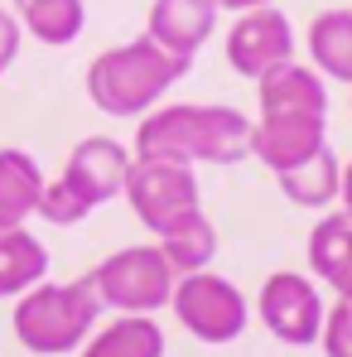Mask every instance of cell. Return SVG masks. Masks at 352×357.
Masks as SVG:
<instances>
[{
	"mask_svg": "<svg viewBox=\"0 0 352 357\" xmlns=\"http://www.w3.org/2000/svg\"><path fill=\"white\" fill-rule=\"evenodd\" d=\"M125 203L135 208V218L145 222V232L160 241L178 232L183 222L203 218V188L193 165H174V160H140L130 165L125 178Z\"/></svg>",
	"mask_w": 352,
	"mask_h": 357,
	"instance_id": "7",
	"label": "cell"
},
{
	"mask_svg": "<svg viewBox=\"0 0 352 357\" xmlns=\"http://www.w3.org/2000/svg\"><path fill=\"white\" fill-rule=\"evenodd\" d=\"M20 29L49 49H68L87 29V5L82 0H24L20 5Z\"/></svg>",
	"mask_w": 352,
	"mask_h": 357,
	"instance_id": "19",
	"label": "cell"
},
{
	"mask_svg": "<svg viewBox=\"0 0 352 357\" xmlns=\"http://www.w3.org/2000/svg\"><path fill=\"white\" fill-rule=\"evenodd\" d=\"M160 251H164V261L174 266V275H193V271H213V256H217V227H213V218L203 213V218H193V222H183L178 232L155 241Z\"/></svg>",
	"mask_w": 352,
	"mask_h": 357,
	"instance_id": "20",
	"label": "cell"
},
{
	"mask_svg": "<svg viewBox=\"0 0 352 357\" xmlns=\"http://www.w3.org/2000/svg\"><path fill=\"white\" fill-rule=\"evenodd\" d=\"M140 160H174V165H236L251 160V116L222 102H160L135 126Z\"/></svg>",
	"mask_w": 352,
	"mask_h": 357,
	"instance_id": "1",
	"label": "cell"
},
{
	"mask_svg": "<svg viewBox=\"0 0 352 357\" xmlns=\"http://www.w3.org/2000/svg\"><path fill=\"white\" fill-rule=\"evenodd\" d=\"M309 68L323 82H348L352 87V10H319L304 34Z\"/></svg>",
	"mask_w": 352,
	"mask_h": 357,
	"instance_id": "15",
	"label": "cell"
},
{
	"mask_svg": "<svg viewBox=\"0 0 352 357\" xmlns=\"http://www.w3.org/2000/svg\"><path fill=\"white\" fill-rule=\"evenodd\" d=\"M77 357H164V328L155 314H116L77 348Z\"/></svg>",
	"mask_w": 352,
	"mask_h": 357,
	"instance_id": "16",
	"label": "cell"
},
{
	"mask_svg": "<svg viewBox=\"0 0 352 357\" xmlns=\"http://www.w3.org/2000/svg\"><path fill=\"white\" fill-rule=\"evenodd\" d=\"M15 5H24V0H15Z\"/></svg>",
	"mask_w": 352,
	"mask_h": 357,
	"instance_id": "25",
	"label": "cell"
},
{
	"mask_svg": "<svg viewBox=\"0 0 352 357\" xmlns=\"http://www.w3.org/2000/svg\"><path fill=\"white\" fill-rule=\"evenodd\" d=\"M222 54H227V68L236 77H251L261 82L270 68L294 59V24L280 5H261V10H246L236 15L227 39H222Z\"/></svg>",
	"mask_w": 352,
	"mask_h": 357,
	"instance_id": "9",
	"label": "cell"
},
{
	"mask_svg": "<svg viewBox=\"0 0 352 357\" xmlns=\"http://www.w3.org/2000/svg\"><path fill=\"white\" fill-rule=\"evenodd\" d=\"M338 178H343V160L323 145V150L309 155L304 165L275 174V183H280V193L290 198L294 208H304V213H328V208H338Z\"/></svg>",
	"mask_w": 352,
	"mask_h": 357,
	"instance_id": "17",
	"label": "cell"
},
{
	"mask_svg": "<svg viewBox=\"0 0 352 357\" xmlns=\"http://www.w3.org/2000/svg\"><path fill=\"white\" fill-rule=\"evenodd\" d=\"M193 59H178V54H164L155 39H130V44H116V49H102L92 68H87V102L102 112V116L116 121H140L150 116L164 92L188 77Z\"/></svg>",
	"mask_w": 352,
	"mask_h": 357,
	"instance_id": "2",
	"label": "cell"
},
{
	"mask_svg": "<svg viewBox=\"0 0 352 357\" xmlns=\"http://www.w3.org/2000/svg\"><path fill=\"white\" fill-rule=\"evenodd\" d=\"M338 208L352 218V160H343V178H338Z\"/></svg>",
	"mask_w": 352,
	"mask_h": 357,
	"instance_id": "23",
	"label": "cell"
},
{
	"mask_svg": "<svg viewBox=\"0 0 352 357\" xmlns=\"http://www.w3.org/2000/svg\"><path fill=\"white\" fill-rule=\"evenodd\" d=\"M169 314L178 319V328L188 338H198L203 348H227L246 333L251 324V304L227 275L217 271H193L178 275L174 295H169Z\"/></svg>",
	"mask_w": 352,
	"mask_h": 357,
	"instance_id": "6",
	"label": "cell"
},
{
	"mask_svg": "<svg viewBox=\"0 0 352 357\" xmlns=\"http://www.w3.org/2000/svg\"><path fill=\"white\" fill-rule=\"evenodd\" d=\"M135 165V150H125L112 135H87L68 150L59 178L44 183L39 198V218L49 227H77L82 218H92L102 203L125 198V178Z\"/></svg>",
	"mask_w": 352,
	"mask_h": 357,
	"instance_id": "3",
	"label": "cell"
},
{
	"mask_svg": "<svg viewBox=\"0 0 352 357\" xmlns=\"http://www.w3.org/2000/svg\"><path fill=\"white\" fill-rule=\"evenodd\" d=\"M261 5H275V0H217V10H232V15H246V10H261Z\"/></svg>",
	"mask_w": 352,
	"mask_h": 357,
	"instance_id": "24",
	"label": "cell"
},
{
	"mask_svg": "<svg viewBox=\"0 0 352 357\" xmlns=\"http://www.w3.org/2000/svg\"><path fill=\"white\" fill-rule=\"evenodd\" d=\"M261 116H328V82L309 63H280L256 82Z\"/></svg>",
	"mask_w": 352,
	"mask_h": 357,
	"instance_id": "13",
	"label": "cell"
},
{
	"mask_svg": "<svg viewBox=\"0 0 352 357\" xmlns=\"http://www.w3.org/2000/svg\"><path fill=\"white\" fill-rule=\"evenodd\" d=\"M217 0H155L145 15V39H155L164 54L198 59V49L217 34Z\"/></svg>",
	"mask_w": 352,
	"mask_h": 357,
	"instance_id": "11",
	"label": "cell"
},
{
	"mask_svg": "<svg viewBox=\"0 0 352 357\" xmlns=\"http://www.w3.org/2000/svg\"><path fill=\"white\" fill-rule=\"evenodd\" d=\"M304 261H309V275L328 295H352V218L343 208L319 213V222L309 227V241H304Z\"/></svg>",
	"mask_w": 352,
	"mask_h": 357,
	"instance_id": "12",
	"label": "cell"
},
{
	"mask_svg": "<svg viewBox=\"0 0 352 357\" xmlns=\"http://www.w3.org/2000/svg\"><path fill=\"white\" fill-rule=\"evenodd\" d=\"M44 183L49 178L29 150L0 145V227H29V218H39Z\"/></svg>",
	"mask_w": 352,
	"mask_h": 357,
	"instance_id": "14",
	"label": "cell"
},
{
	"mask_svg": "<svg viewBox=\"0 0 352 357\" xmlns=\"http://www.w3.org/2000/svg\"><path fill=\"white\" fill-rule=\"evenodd\" d=\"M319 348H323V357H352V295H343V299L328 304Z\"/></svg>",
	"mask_w": 352,
	"mask_h": 357,
	"instance_id": "21",
	"label": "cell"
},
{
	"mask_svg": "<svg viewBox=\"0 0 352 357\" xmlns=\"http://www.w3.org/2000/svg\"><path fill=\"white\" fill-rule=\"evenodd\" d=\"M49 280V251L29 227H0V299H20Z\"/></svg>",
	"mask_w": 352,
	"mask_h": 357,
	"instance_id": "18",
	"label": "cell"
},
{
	"mask_svg": "<svg viewBox=\"0 0 352 357\" xmlns=\"http://www.w3.org/2000/svg\"><path fill=\"white\" fill-rule=\"evenodd\" d=\"M328 145V116H256L251 121V160L270 174H285Z\"/></svg>",
	"mask_w": 352,
	"mask_h": 357,
	"instance_id": "10",
	"label": "cell"
},
{
	"mask_svg": "<svg viewBox=\"0 0 352 357\" xmlns=\"http://www.w3.org/2000/svg\"><path fill=\"white\" fill-rule=\"evenodd\" d=\"M256 319L285 348H319V333L328 319L323 285L309 271H275L256 290Z\"/></svg>",
	"mask_w": 352,
	"mask_h": 357,
	"instance_id": "8",
	"label": "cell"
},
{
	"mask_svg": "<svg viewBox=\"0 0 352 357\" xmlns=\"http://www.w3.org/2000/svg\"><path fill=\"white\" fill-rule=\"evenodd\" d=\"M97 319H102V299L92 290V275H82V280H39L10 309V328L20 338V348L34 357L77 353L97 333Z\"/></svg>",
	"mask_w": 352,
	"mask_h": 357,
	"instance_id": "4",
	"label": "cell"
},
{
	"mask_svg": "<svg viewBox=\"0 0 352 357\" xmlns=\"http://www.w3.org/2000/svg\"><path fill=\"white\" fill-rule=\"evenodd\" d=\"M20 44H24V29H20V15H10V10H0V77H5V68L20 59Z\"/></svg>",
	"mask_w": 352,
	"mask_h": 357,
	"instance_id": "22",
	"label": "cell"
},
{
	"mask_svg": "<svg viewBox=\"0 0 352 357\" xmlns=\"http://www.w3.org/2000/svg\"><path fill=\"white\" fill-rule=\"evenodd\" d=\"M174 280H178L174 266L164 261V251L155 241L121 246L92 271V290L102 299V309H112V314H160V309H169Z\"/></svg>",
	"mask_w": 352,
	"mask_h": 357,
	"instance_id": "5",
	"label": "cell"
}]
</instances>
